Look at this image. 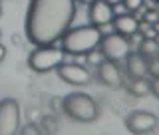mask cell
Returning <instances> with one entry per match:
<instances>
[{
  "label": "cell",
  "instance_id": "cell-1",
  "mask_svg": "<svg viewBox=\"0 0 159 135\" xmlns=\"http://www.w3.org/2000/svg\"><path fill=\"white\" fill-rule=\"evenodd\" d=\"M76 16V0H30L26 36L36 46H50L64 36Z\"/></svg>",
  "mask_w": 159,
  "mask_h": 135
},
{
  "label": "cell",
  "instance_id": "cell-2",
  "mask_svg": "<svg viewBox=\"0 0 159 135\" xmlns=\"http://www.w3.org/2000/svg\"><path fill=\"white\" fill-rule=\"evenodd\" d=\"M62 40V50L68 54H88L89 50L99 46L102 40V30L99 26H80V28H72L66 30Z\"/></svg>",
  "mask_w": 159,
  "mask_h": 135
},
{
  "label": "cell",
  "instance_id": "cell-3",
  "mask_svg": "<svg viewBox=\"0 0 159 135\" xmlns=\"http://www.w3.org/2000/svg\"><path fill=\"white\" fill-rule=\"evenodd\" d=\"M64 111L68 113L72 119L82 123H89L98 117V103L93 97H89L88 93H70L64 97Z\"/></svg>",
  "mask_w": 159,
  "mask_h": 135
},
{
  "label": "cell",
  "instance_id": "cell-4",
  "mask_svg": "<svg viewBox=\"0 0 159 135\" xmlns=\"http://www.w3.org/2000/svg\"><path fill=\"white\" fill-rule=\"evenodd\" d=\"M64 62V50L50 46H38L32 54L28 56V66L34 72H48V70H56Z\"/></svg>",
  "mask_w": 159,
  "mask_h": 135
},
{
  "label": "cell",
  "instance_id": "cell-5",
  "mask_svg": "<svg viewBox=\"0 0 159 135\" xmlns=\"http://www.w3.org/2000/svg\"><path fill=\"white\" fill-rule=\"evenodd\" d=\"M99 50H102L103 58L111 60V62H117V60H123L129 54V42L127 36L123 34H102V40H99Z\"/></svg>",
  "mask_w": 159,
  "mask_h": 135
},
{
  "label": "cell",
  "instance_id": "cell-6",
  "mask_svg": "<svg viewBox=\"0 0 159 135\" xmlns=\"http://www.w3.org/2000/svg\"><path fill=\"white\" fill-rule=\"evenodd\" d=\"M20 125V106L16 99L6 97L0 101V135H14Z\"/></svg>",
  "mask_w": 159,
  "mask_h": 135
},
{
  "label": "cell",
  "instance_id": "cell-7",
  "mask_svg": "<svg viewBox=\"0 0 159 135\" xmlns=\"http://www.w3.org/2000/svg\"><path fill=\"white\" fill-rule=\"evenodd\" d=\"M157 123H159L157 115H153L151 111H141V109L131 111L125 117V127L133 133H149L157 127Z\"/></svg>",
  "mask_w": 159,
  "mask_h": 135
},
{
  "label": "cell",
  "instance_id": "cell-8",
  "mask_svg": "<svg viewBox=\"0 0 159 135\" xmlns=\"http://www.w3.org/2000/svg\"><path fill=\"white\" fill-rule=\"evenodd\" d=\"M58 72V78L64 79L66 83H72V86H86V83L92 79L89 76V72L84 66H80V64H60L56 68Z\"/></svg>",
  "mask_w": 159,
  "mask_h": 135
},
{
  "label": "cell",
  "instance_id": "cell-9",
  "mask_svg": "<svg viewBox=\"0 0 159 135\" xmlns=\"http://www.w3.org/2000/svg\"><path fill=\"white\" fill-rule=\"evenodd\" d=\"M88 16H89V22L93 26H106L113 18L111 4L106 2V0H92L89 8H88Z\"/></svg>",
  "mask_w": 159,
  "mask_h": 135
},
{
  "label": "cell",
  "instance_id": "cell-10",
  "mask_svg": "<svg viewBox=\"0 0 159 135\" xmlns=\"http://www.w3.org/2000/svg\"><path fill=\"white\" fill-rule=\"evenodd\" d=\"M98 72H99V79H102L106 86H109V88H119V86H121L123 78H121L119 68L116 66V62H111V60H103V62L98 66Z\"/></svg>",
  "mask_w": 159,
  "mask_h": 135
},
{
  "label": "cell",
  "instance_id": "cell-11",
  "mask_svg": "<svg viewBox=\"0 0 159 135\" xmlns=\"http://www.w3.org/2000/svg\"><path fill=\"white\" fill-rule=\"evenodd\" d=\"M113 26H116V30L119 34H123V36H131V34L137 32V20L135 16H131V14H119V16L113 18Z\"/></svg>",
  "mask_w": 159,
  "mask_h": 135
},
{
  "label": "cell",
  "instance_id": "cell-12",
  "mask_svg": "<svg viewBox=\"0 0 159 135\" xmlns=\"http://www.w3.org/2000/svg\"><path fill=\"white\" fill-rule=\"evenodd\" d=\"M125 58H127V70L133 78H141L147 74V60L143 54L135 52V54H127Z\"/></svg>",
  "mask_w": 159,
  "mask_h": 135
},
{
  "label": "cell",
  "instance_id": "cell-13",
  "mask_svg": "<svg viewBox=\"0 0 159 135\" xmlns=\"http://www.w3.org/2000/svg\"><path fill=\"white\" fill-rule=\"evenodd\" d=\"M131 93L133 96H137V97H145L147 93H151V82H147L145 76H141V78H135L131 82Z\"/></svg>",
  "mask_w": 159,
  "mask_h": 135
},
{
  "label": "cell",
  "instance_id": "cell-14",
  "mask_svg": "<svg viewBox=\"0 0 159 135\" xmlns=\"http://www.w3.org/2000/svg\"><path fill=\"white\" fill-rule=\"evenodd\" d=\"M159 52V44L155 38H143L141 42H139V54H143V56H157Z\"/></svg>",
  "mask_w": 159,
  "mask_h": 135
},
{
  "label": "cell",
  "instance_id": "cell-15",
  "mask_svg": "<svg viewBox=\"0 0 159 135\" xmlns=\"http://www.w3.org/2000/svg\"><path fill=\"white\" fill-rule=\"evenodd\" d=\"M103 60H106V58H103L102 50L98 52V50L93 48V50H89V52H88V62H89V64H93V66H99V64H102Z\"/></svg>",
  "mask_w": 159,
  "mask_h": 135
},
{
  "label": "cell",
  "instance_id": "cell-16",
  "mask_svg": "<svg viewBox=\"0 0 159 135\" xmlns=\"http://www.w3.org/2000/svg\"><path fill=\"white\" fill-rule=\"evenodd\" d=\"M147 74H153V76H159V58L153 56L147 62Z\"/></svg>",
  "mask_w": 159,
  "mask_h": 135
},
{
  "label": "cell",
  "instance_id": "cell-17",
  "mask_svg": "<svg viewBox=\"0 0 159 135\" xmlns=\"http://www.w3.org/2000/svg\"><path fill=\"white\" fill-rule=\"evenodd\" d=\"M143 20L149 22V24H155L159 20V12L157 10H145V12H143Z\"/></svg>",
  "mask_w": 159,
  "mask_h": 135
},
{
  "label": "cell",
  "instance_id": "cell-18",
  "mask_svg": "<svg viewBox=\"0 0 159 135\" xmlns=\"http://www.w3.org/2000/svg\"><path fill=\"white\" fill-rule=\"evenodd\" d=\"M121 2L127 10H139L143 6V0H121Z\"/></svg>",
  "mask_w": 159,
  "mask_h": 135
},
{
  "label": "cell",
  "instance_id": "cell-19",
  "mask_svg": "<svg viewBox=\"0 0 159 135\" xmlns=\"http://www.w3.org/2000/svg\"><path fill=\"white\" fill-rule=\"evenodd\" d=\"M151 93L155 97H159V76H153V82H151Z\"/></svg>",
  "mask_w": 159,
  "mask_h": 135
},
{
  "label": "cell",
  "instance_id": "cell-20",
  "mask_svg": "<svg viewBox=\"0 0 159 135\" xmlns=\"http://www.w3.org/2000/svg\"><path fill=\"white\" fill-rule=\"evenodd\" d=\"M22 131H24V133H36V131H38V129H36V127H34V125H28V127H24V129H22Z\"/></svg>",
  "mask_w": 159,
  "mask_h": 135
},
{
  "label": "cell",
  "instance_id": "cell-21",
  "mask_svg": "<svg viewBox=\"0 0 159 135\" xmlns=\"http://www.w3.org/2000/svg\"><path fill=\"white\" fill-rule=\"evenodd\" d=\"M4 58H6V48H4L2 44H0V62H2Z\"/></svg>",
  "mask_w": 159,
  "mask_h": 135
},
{
  "label": "cell",
  "instance_id": "cell-22",
  "mask_svg": "<svg viewBox=\"0 0 159 135\" xmlns=\"http://www.w3.org/2000/svg\"><path fill=\"white\" fill-rule=\"evenodd\" d=\"M153 30H155V34H159V20H157L155 24H153Z\"/></svg>",
  "mask_w": 159,
  "mask_h": 135
},
{
  "label": "cell",
  "instance_id": "cell-23",
  "mask_svg": "<svg viewBox=\"0 0 159 135\" xmlns=\"http://www.w3.org/2000/svg\"><path fill=\"white\" fill-rule=\"evenodd\" d=\"M106 2H109V4H111V6H113V4H117V2H121V0H106Z\"/></svg>",
  "mask_w": 159,
  "mask_h": 135
},
{
  "label": "cell",
  "instance_id": "cell-24",
  "mask_svg": "<svg viewBox=\"0 0 159 135\" xmlns=\"http://www.w3.org/2000/svg\"><path fill=\"white\" fill-rule=\"evenodd\" d=\"M80 2H86V4H89V2H92V0H80Z\"/></svg>",
  "mask_w": 159,
  "mask_h": 135
},
{
  "label": "cell",
  "instance_id": "cell-25",
  "mask_svg": "<svg viewBox=\"0 0 159 135\" xmlns=\"http://www.w3.org/2000/svg\"><path fill=\"white\" fill-rule=\"evenodd\" d=\"M0 14H2V4H0Z\"/></svg>",
  "mask_w": 159,
  "mask_h": 135
},
{
  "label": "cell",
  "instance_id": "cell-26",
  "mask_svg": "<svg viewBox=\"0 0 159 135\" xmlns=\"http://www.w3.org/2000/svg\"><path fill=\"white\" fill-rule=\"evenodd\" d=\"M157 2H159V0H157Z\"/></svg>",
  "mask_w": 159,
  "mask_h": 135
}]
</instances>
